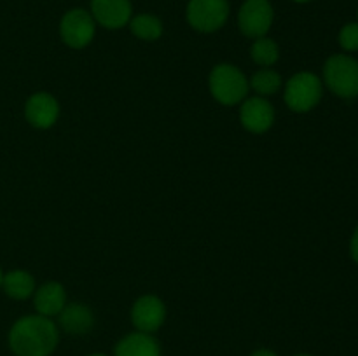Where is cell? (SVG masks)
<instances>
[{
  "label": "cell",
  "mask_w": 358,
  "mask_h": 356,
  "mask_svg": "<svg viewBox=\"0 0 358 356\" xmlns=\"http://www.w3.org/2000/svg\"><path fill=\"white\" fill-rule=\"evenodd\" d=\"M7 341L16 356H51L59 344V328L52 318L28 314L10 327Z\"/></svg>",
  "instance_id": "obj_1"
},
{
  "label": "cell",
  "mask_w": 358,
  "mask_h": 356,
  "mask_svg": "<svg viewBox=\"0 0 358 356\" xmlns=\"http://www.w3.org/2000/svg\"><path fill=\"white\" fill-rule=\"evenodd\" d=\"M210 94L224 107L240 105L248 96L250 84L243 70L233 63H217L208 75Z\"/></svg>",
  "instance_id": "obj_2"
},
{
  "label": "cell",
  "mask_w": 358,
  "mask_h": 356,
  "mask_svg": "<svg viewBox=\"0 0 358 356\" xmlns=\"http://www.w3.org/2000/svg\"><path fill=\"white\" fill-rule=\"evenodd\" d=\"M322 82L332 94L343 100L358 96V59L348 52L332 54L322 68Z\"/></svg>",
  "instance_id": "obj_3"
},
{
  "label": "cell",
  "mask_w": 358,
  "mask_h": 356,
  "mask_svg": "<svg viewBox=\"0 0 358 356\" xmlns=\"http://www.w3.org/2000/svg\"><path fill=\"white\" fill-rule=\"evenodd\" d=\"M322 96L324 82L313 72H297L283 84V101L296 114H306L317 108Z\"/></svg>",
  "instance_id": "obj_4"
},
{
  "label": "cell",
  "mask_w": 358,
  "mask_h": 356,
  "mask_svg": "<svg viewBox=\"0 0 358 356\" xmlns=\"http://www.w3.org/2000/svg\"><path fill=\"white\" fill-rule=\"evenodd\" d=\"M231 7L227 0H189L185 20L199 34H213L227 23Z\"/></svg>",
  "instance_id": "obj_5"
},
{
  "label": "cell",
  "mask_w": 358,
  "mask_h": 356,
  "mask_svg": "<svg viewBox=\"0 0 358 356\" xmlns=\"http://www.w3.org/2000/svg\"><path fill=\"white\" fill-rule=\"evenodd\" d=\"M96 35V23L90 10L70 9L66 10L59 21V37L63 44L70 49H84L93 42Z\"/></svg>",
  "instance_id": "obj_6"
},
{
  "label": "cell",
  "mask_w": 358,
  "mask_h": 356,
  "mask_svg": "<svg viewBox=\"0 0 358 356\" xmlns=\"http://www.w3.org/2000/svg\"><path fill=\"white\" fill-rule=\"evenodd\" d=\"M275 21V9L269 0H245L238 10V28L248 38L268 35Z\"/></svg>",
  "instance_id": "obj_7"
},
{
  "label": "cell",
  "mask_w": 358,
  "mask_h": 356,
  "mask_svg": "<svg viewBox=\"0 0 358 356\" xmlns=\"http://www.w3.org/2000/svg\"><path fill=\"white\" fill-rule=\"evenodd\" d=\"M166 304L163 299L152 293L138 297L133 302L131 311H129V318H131V325L136 332H143V334H156L166 321Z\"/></svg>",
  "instance_id": "obj_8"
},
{
  "label": "cell",
  "mask_w": 358,
  "mask_h": 356,
  "mask_svg": "<svg viewBox=\"0 0 358 356\" xmlns=\"http://www.w3.org/2000/svg\"><path fill=\"white\" fill-rule=\"evenodd\" d=\"M275 119V107L268 98L255 94V96H247L241 101L240 122L245 131L252 133V135H264L273 128Z\"/></svg>",
  "instance_id": "obj_9"
},
{
  "label": "cell",
  "mask_w": 358,
  "mask_h": 356,
  "mask_svg": "<svg viewBox=\"0 0 358 356\" xmlns=\"http://www.w3.org/2000/svg\"><path fill=\"white\" fill-rule=\"evenodd\" d=\"M24 117L35 129H49L59 117V103L48 91L30 94L24 103Z\"/></svg>",
  "instance_id": "obj_10"
},
{
  "label": "cell",
  "mask_w": 358,
  "mask_h": 356,
  "mask_svg": "<svg viewBox=\"0 0 358 356\" xmlns=\"http://www.w3.org/2000/svg\"><path fill=\"white\" fill-rule=\"evenodd\" d=\"M90 13L94 23L107 30H119L128 27L133 17V7L129 0H91Z\"/></svg>",
  "instance_id": "obj_11"
},
{
  "label": "cell",
  "mask_w": 358,
  "mask_h": 356,
  "mask_svg": "<svg viewBox=\"0 0 358 356\" xmlns=\"http://www.w3.org/2000/svg\"><path fill=\"white\" fill-rule=\"evenodd\" d=\"M58 328L59 332H65L69 335H87L94 328V313L90 306L80 302H66L62 313L58 314Z\"/></svg>",
  "instance_id": "obj_12"
},
{
  "label": "cell",
  "mask_w": 358,
  "mask_h": 356,
  "mask_svg": "<svg viewBox=\"0 0 358 356\" xmlns=\"http://www.w3.org/2000/svg\"><path fill=\"white\" fill-rule=\"evenodd\" d=\"M66 306V290L62 283L48 281L38 286L34 293V307L37 314L56 318Z\"/></svg>",
  "instance_id": "obj_13"
},
{
  "label": "cell",
  "mask_w": 358,
  "mask_h": 356,
  "mask_svg": "<svg viewBox=\"0 0 358 356\" xmlns=\"http://www.w3.org/2000/svg\"><path fill=\"white\" fill-rule=\"evenodd\" d=\"M114 356H163V351L152 334L135 330L119 339L114 348Z\"/></svg>",
  "instance_id": "obj_14"
},
{
  "label": "cell",
  "mask_w": 358,
  "mask_h": 356,
  "mask_svg": "<svg viewBox=\"0 0 358 356\" xmlns=\"http://www.w3.org/2000/svg\"><path fill=\"white\" fill-rule=\"evenodd\" d=\"M7 297L14 300H27L34 297L37 285L35 278L24 269H14L2 276V288Z\"/></svg>",
  "instance_id": "obj_15"
},
{
  "label": "cell",
  "mask_w": 358,
  "mask_h": 356,
  "mask_svg": "<svg viewBox=\"0 0 358 356\" xmlns=\"http://www.w3.org/2000/svg\"><path fill=\"white\" fill-rule=\"evenodd\" d=\"M128 27L136 38L145 42L159 40L161 35H163L164 31L163 21H161L157 16H154V14H149V13H142L133 16L131 20H129Z\"/></svg>",
  "instance_id": "obj_16"
},
{
  "label": "cell",
  "mask_w": 358,
  "mask_h": 356,
  "mask_svg": "<svg viewBox=\"0 0 358 356\" xmlns=\"http://www.w3.org/2000/svg\"><path fill=\"white\" fill-rule=\"evenodd\" d=\"M248 84L257 96L269 98L282 89L283 79L275 68H261L248 79Z\"/></svg>",
  "instance_id": "obj_17"
},
{
  "label": "cell",
  "mask_w": 358,
  "mask_h": 356,
  "mask_svg": "<svg viewBox=\"0 0 358 356\" xmlns=\"http://www.w3.org/2000/svg\"><path fill=\"white\" fill-rule=\"evenodd\" d=\"M250 58L255 65L261 68H271L280 59V47L273 38L268 35L261 38H255L250 47Z\"/></svg>",
  "instance_id": "obj_18"
},
{
  "label": "cell",
  "mask_w": 358,
  "mask_h": 356,
  "mask_svg": "<svg viewBox=\"0 0 358 356\" xmlns=\"http://www.w3.org/2000/svg\"><path fill=\"white\" fill-rule=\"evenodd\" d=\"M338 42L345 52H357L358 51V21L346 23L339 30Z\"/></svg>",
  "instance_id": "obj_19"
},
{
  "label": "cell",
  "mask_w": 358,
  "mask_h": 356,
  "mask_svg": "<svg viewBox=\"0 0 358 356\" xmlns=\"http://www.w3.org/2000/svg\"><path fill=\"white\" fill-rule=\"evenodd\" d=\"M350 257L355 264H358V225L353 230L352 237H350Z\"/></svg>",
  "instance_id": "obj_20"
},
{
  "label": "cell",
  "mask_w": 358,
  "mask_h": 356,
  "mask_svg": "<svg viewBox=\"0 0 358 356\" xmlns=\"http://www.w3.org/2000/svg\"><path fill=\"white\" fill-rule=\"evenodd\" d=\"M250 356H278V353L268 348H259V349H254V351L250 353Z\"/></svg>",
  "instance_id": "obj_21"
},
{
  "label": "cell",
  "mask_w": 358,
  "mask_h": 356,
  "mask_svg": "<svg viewBox=\"0 0 358 356\" xmlns=\"http://www.w3.org/2000/svg\"><path fill=\"white\" fill-rule=\"evenodd\" d=\"M87 356H108V355H105V353H91V355Z\"/></svg>",
  "instance_id": "obj_22"
},
{
  "label": "cell",
  "mask_w": 358,
  "mask_h": 356,
  "mask_svg": "<svg viewBox=\"0 0 358 356\" xmlns=\"http://www.w3.org/2000/svg\"><path fill=\"white\" fill-rule=\"evenodd\" d=\"M292 2H296V3H308V2H311V0H292Z\"/></svg>",
  "instance_id": "obj_23"
},
{
  "label": "cell",
  "mask_w": 358,
  "mask_h": 356,
  "mask_svg": "<svg viewBox=\"0 0 358 356\" xmlns=\"http://www.w3.org/2000/svg\"><path fill=\"white\" fill-rule=\"evenodd\" d=\"M2 276H3V272H2V269H0V288H2Z\"/></svg>",
  "instance_id": "obj_24"
},
{
  "label": "cell",
  "mask_w": 358,
  "mask_h": 356,
  "mask_svg": "<svg viewBox=\"0 0 358 356\" xmlns=\"http://www.w3.org/2000/svg\"><path fill=\"white\" fill-rule=\"evenodd\" d=\"M294 356H313V355H308V353H299V355H294Z\"/></svg>",
  "instance_id": "obj_25"
},
{
  "label": "cell",
  "mask_w": 358,
  "mask_h": 356,
  "mask_svg": "<svg viewBox=\"0 0 358 356\" xmlns=\"http://www.w3.org/2000/svg\"><path fill=\"white\" fill-rule=\"evenodd\" d=\"M357 17H358V9H357Z\"/></svg>",
  "instance_id": "obj_26"
}]
</instances>
